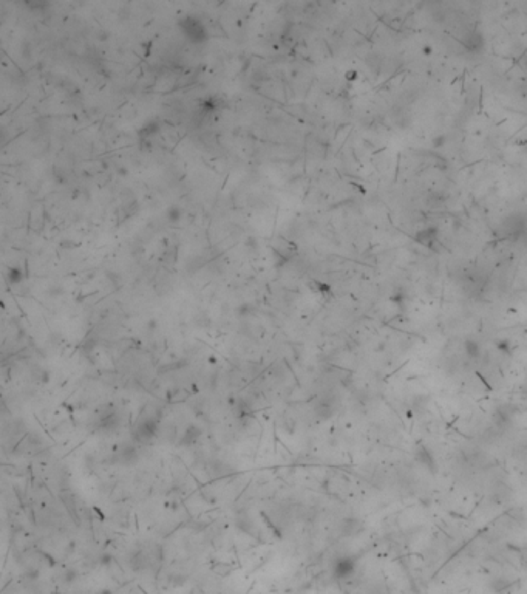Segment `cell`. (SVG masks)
<instances>
[{"instance_id":"5b68a950","label":"cell","mask_w":527,"mask_h":594,"mask_svg":"<svg viewBox=\"0 0 527 594\" xmlns=\"http://www.w3.org/2000/svg\"><path fill=\"white\" fill-rule=\"evenodd\" d=\"M156 429H158V424L155 420L149 418L146 421H142L139 426H138V437L141 440H150L152 437L156 435Z\"/></svg>"},{"instance_id":"8fae6325","label":"cell","mask_w":527,"mask_h":594,"mask_svg":"<svg viewBox=\"0 0 527 594\" xmlns=\"http://www.w3.org/2000/svg\"><path fill=\"white\" fill-rule=\"evenodd\" d=\"M347 75H348V76H347L348 79H356V75H357V73H356V71H348Z\"/></svg>"},{"instance_id":"9c48e42d","label":"cell","mask_w":527,"mask_h":594,"mask_svg":"<svg viewBox=\"0 0 527 594\" xmlns=\"http://www.w3.org/2000/svg\"><path fill=\"white\" fill-rule=\"evenodd\" d=\"M22 279H24V274L19 268H10V273H8L10 283H19Z\"/></svg>"},{"instance_id":"52a82bcc","label":"cell","mask_w":527,"mask_h":594,"mask_svg":"<svg viewBox=\"0 0 527 594\" xmlns=\"http://www.w3.org/2000/svg\"><path fill=\"white\" fill-rule=\"evenodd\" d=\"M199 434H201L199 429L190 427L187 432H184V437H183V440H181V444H192V443L199 437Z\"/></svg>"},{"instance_id":"277c9868","label":"cell","mask_w":527,"mask_h":594,"mask_svg":"<svg viewBox=\"0 0 527 594\" xmlns=\"http://www.w3.org/2000/svg\"><path fill=\"white\" fill-rule=\"evenodd\" d=\"M354 569H356L354 560H351V559H348V557H342V559H339V560L336 562V565H334V575H336L337 579H347V577L353 575Z\"/></svg>"},{"instance_id":"7a4b0ae2","label":"cell","mask_w":527,"mask_h":594,"mask_svg":"<svg viewBox=\"0 0 527 594\" xmlns=\"http://www.w3.org/2000/svg\"><path fill=\"white\" fill-rule=\"evenodd\" d=\"M414 242L419 243L424 248L436 249V245L439 242V231H438V228L428 226V228H424V229L417 231L414 234Z\"/></svg>"},{"instance_id":"8992f818","label":"cell","mask_w":527,"mask_h":594,"mask_svg":"<svg viewBox=\"0 0 527 594\" xmlns=\"http://www.w3.org/2000/svg\"><path fill=\"white\" fill-rule=\"evenodd\" d=\"M464 350H465V354L470 357V359H476L479 357L481 354V347L476 340H471V339H467L465 344H464Z\"/></svg>"},{"instance_id":"3957f363","label":"cell","mask_w":527,"mask_h":594,"mask_svg":"<svg viewBox=\"0 0 527 594\" xmlns=\"http://www.w3.org/2000/svg\"><path fill=\"white\" fill-rule=\"evenodd\" d=\"M504 226H505V234L510 236V237H518L524 232L525 229V219L521 215V214H516V215H512L508 220L504 222Z\"/></svg>"},{"instance_id":"6da1fadb","label":"cell","mask_w":527,"mask_h":594,"mask_svg":"<svg viewBox=\"0 0 527 594\" xmlns=\"http://www.w3.org/2000/svg\"><path fill=\"white\" fill-rule=\"evenodd\" d=\"M179 28L186 36V39L193 44H201L207 41V30L198 17L186 16L184 19L179 21Z\"/></svg>"},{"instance_id":"30bf717a","label":"cell","mask_w":527,"mask_h":594,"mask_svg":"<svg viewBox=\"0 0 527 594\" xmlns=\"http://www.w3.org/2000/svg\"><path fill=\"white\" fill-rule=\"evenodd\" d=\"M159 130V125L156 124V122H153V121H150V122H147L146 125H144V129L141 130V133L144 135V136H152L153 133H156Z\"/></svg>"},{"instance_id":"ba28073f","label":"cell","mask_w":527,"mask_h":594,"mask_svg":"<svg viewBox=\"0 0 527 594\" xmlns=\"http://www.w3.org/2000/svg\"><path fill=\"white\" fill-rule=\"evenodd\" d=\"M181 215H183V212H181V209H179L178 206H170V208H169V211H167V219H169L172 223H176V222H179Z\"/></svg>"}]
</instances>
